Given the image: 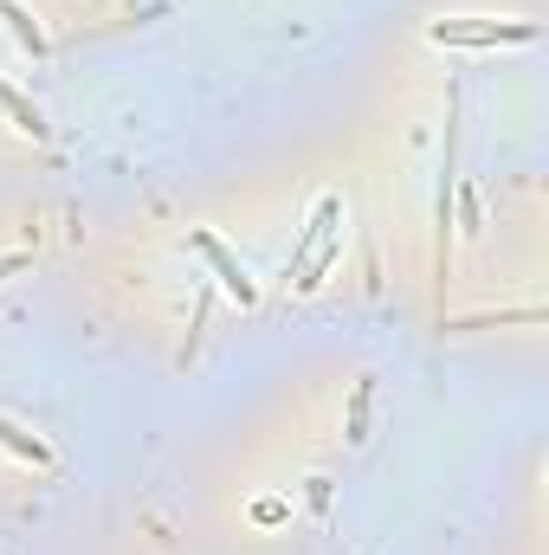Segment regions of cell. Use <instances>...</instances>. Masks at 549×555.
Returning a JSON list of instances; mask_svg holds the SVG:
<instances>
[{"instance_id": "cell-1", "label": "cell", "mask_w": 549, "mask_h": 555, "mask_svg": "<svg viewBox=\"0 0 549 555\" xmlns=\"http://www.w3.org/2000/svg\"><path fill=\"white\" fill-rule=\"evenodd\" d=\"M426 39L433 46H531L537 26L531 20H433Z\"/></svg>"}, {"instance_id": "cell-2", "label": "cell", "mask_w": 549, "mask_h": 555, "mask_svg": "<svg viewBox=\"0 0 549 555\" xmlns=\"http://www.w3.org/2000/svg\"><path fill=\"white\" fill-rule=\"evenodd\" d=\"M188 240H194V253H201V259L214 266V278H220V291H227L233 304H259V284L246 278V266H240V259H233V253H227V246H220L214 233H201V227H194Z\"/></svg>"}, {"instance_id": "cell-3", "label": "cell", "mask_w": 549, "mask_h": 555, "mask_svg": "<svg viewBox=\"0 0 549 555\" xmlns=\"http://www.w3.org/2000/svg\"><path fill=\"white\" fill-rule=\"evenodd\" d=\"M336 220H343V201H336V194H323V201H317V214L304 220V233H297V246H291V259H284V278H297V272H304V259L317 253V240H323V233H330Z\"/></svg>"}, {"instance_id": "cell-4", "label": "cell", "mask_w": 549, "mask_h": 555, "mask_svg": "<svg viewBox=\"0 0 549 555\" xmlns=\"http://www.w3.org/2000/svg\"><path fill=\"white\" fill-rule=\"evenodd\" d=\"M0 111L13 117V130H20V137H33V142L52 137V124H46V117H39V111H33V104H26V98H20V91L7 85V78H0Z\"/></svg>"}, {"instance_id": "cell-5", "label": "cell", "mask_w": 549, "mask_h": 555, "mask_svg": "<svg viewBox=\"0 0 549 555\" xmlns=\"http://www.w3.org/2000/svg\"><path fill=\"white\" fill-rule=\"evenodd\" d=\"M336 253H343V227H330V233L317 240V253H310V259H304V272H297V291H317L323 272L336 266Z\"/></svg>"}, {"instance_id": "cell-6", "label": "cell", "mask_w": 549, "mask_h": 555, "mask_svg": "<svg viewBox=\"0 0 549 555\" xmlns=\"http://www.w3.org/2000/svg\"><path fill=\"white\" fill-rule=\"evenodd\" d=\"M511 323H544V304H524V310H498V317H459V323H439V330L465 336V330H511Z\"/></svg>"}, {"instance_id": "cell-7", "label": "cell", "mask_w": 549, "mask_h": 555, "mask_svg": "<svg viewBox=\"0 0 549 555\" xmlns=\"http://www.w3.org/2000/svg\"><path fill=\"white\" fill-rule=\"evenodd\" d=\"M0 446H7L13 459H26V465H52V446H46L39 433H26V426H13V420H0Z\"/></svg>"}, {"instance_id": "cell-8", "label": "cell", "mask_w": 549, "mask_h": 555, "mask_svg": "<svg viewBox=\"0 0 549 555\" xmlns=\"http://www.w3.org/2000/svg\"><path fill=\"white\" fill-rule=\"evenodd\" d=\"M0 20L13 26V39H20V46H26L33 59H46V33H39V20H33V13H26L20 0H0Z\"/></svg>"}, {"instance_id": "cell-9", "label": "cell", "mask_w": 549, "mask_h": 555, "mask_svg": "<svg viewBox=\"0 0 549 555\" xmlns=\"http://www.w3.org/2000/svg\"><path fill=\"white\" fill-rule=\"evenodd\" d=\"M362 426H369V382H362L356 401H349V439H362Z\"/></svg>"}]
</instances>
